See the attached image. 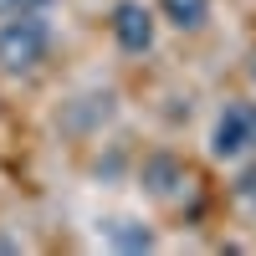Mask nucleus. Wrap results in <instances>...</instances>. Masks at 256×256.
Segmentation results:
<instances>
[{
	"label": "nucleus",
	"mask_w": 256,
	"mask_h": 256,
	"mask_svg": "<svg viewBox=\"0 0 256 256\" xmlns=\"http://www.w3.org/2000/svg\"><path fill=\"white\" fill-rule=\"evenodd\" d=\"M159 10L169 26H180V31H195L205 26V16H210V0H159Z\"/></svg>",
	"instance_id": "4"
},
{
	"label": "nucleus",
	"mask_w": 256,
	"mask_h": 256,
	"mask_svg": "<svg viewBox=\"0 0 256 256\" xmlns=\"http://www.w3.org/2000/svg\"><path fill=\"white\" fill-rule=\"evenodd\" d=\"M241 195H246V200H256V169H251V174H241Z\"/></svg>",
	"instance_id": "7"
},
{
	"label": "nucleus",
	"mask_w": 256,
	"mask_h": 256,
	"mask_svg": "<svg viewBox=\"0 0 256 256\" xmlns=\"http://www.w3.org/2000/svg\"><path fill=\"white\" fill-rule=\"evenodd\" d=\"M46 46H52V31L41 26L31 10H16V20L0 26V67L6 72H31L46 62Z\"/></svg>",
	"instance_id": "1"
},
{
	"label": "nucleus",
	"mask_w": 256,
	"mask_h": 256,
	"mask_svg": "<svg viewBox=\"0 0 256 256\" xmlns=\"http://www.w3.org/2000/svg\"><path fill=\"white\" fill-rule=\"evenodd\" d=\"M210 148H216L220 159H236L246 148H256V102H230V108L216 118Z\"/></svg>",
	"instance_id": "2"
},
{
	"label": "nucleus",
	"mask_w": 256,
	"mask_h": 256,
	"mask_svg": "<svg viewBox=\"0 0 256 256\" xmlns=\"http://www.w3.org/2000/svg\"><path fill=\"white\" fill-rule=\"evenodd\" d=\"M113 241L128 246V251H148V230H134V226L123 220V226H113Z\"/></svg>",
	"instance_id": "5"
},
{
	"label": "nucleus",
	"mask_w": 256,
	"mask_h": 256,
	"mask_svg": "<svg viewBox=\"0 0 256 256\" xmlns=\"http://www.w3.org/2000/svg\"><path fill=\"white\" fill-rule=\"evenodd\" d=\"M113 36L123 52H148L154 46V10L144 0H118L113 6Z\"/></svg>",
	"instance_id": "3"
},
{
	"label": "nucleus",
	"mask_w": 256,
	"mask_h": 256,
	"mask_svg": "<svg viewBox=\"0 0 256 256\" xmlns=\"http://www.w3.org/2000/svg\"><path fill=\"white\" fill-rule=\"evenodd\" d=\"M6 10H36V6H46V0H0Z\"/></svg>",
	"instance_id": "6"
}]
</instances>
